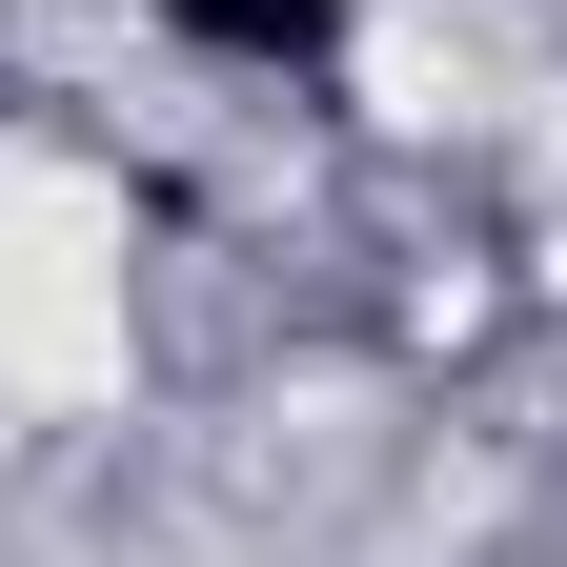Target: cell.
Segmentation results:
<instances>
[{"label": "cell", "mask_w": 567, "mask_h": 567, "mask_svg": "<svg viewBox=\"0 0 567 567\" xmlns=\"http://www.w3.org/2000/svg\"><path fill=\"white\" fill-rule=\"evenodd\" d=\"M163 21H183V41H224V61H305L344 0H163Z\"/></svg>", "instance_id": "6da1fadb"}]
</instances>
